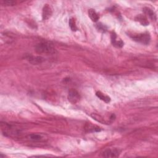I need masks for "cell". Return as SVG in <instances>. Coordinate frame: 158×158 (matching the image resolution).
I'll return each instance as SVG.
<instances>
[{
  "label": "cell",
  "mask_w": 158,
  "mask_h": 158,
  "mask_svg": "<svg viewBox=\"0 0 158 158\" xmlns=\"http://www.w3.org/2000/svg\"><path fill=\"white\" fill-rule=\"evenodd\" d=\"M35 51L38 54H53L56 53V50L53 45L48 42H41L35 47Z\"/></svg>",
  "instance_id": "obj_1"
},
{
  "label": "cell",
  "mask_w": 158,
  "mask_h": 158,
  "mask_svg": "<svg viewBox=\"0 0 158 158\" xmlns=\"http://www.w3.org/2000/svg\"><path fill=\"white\" fill-rule=\"evenodd\" d=\"M131 37L134 41L142 43L143 44H148L151 41L150 35L148 32L135 35L132 36Z\"/></svg>",
  "instance_id": "obj_2"
},
{
  "label": "cell",
  "mask_w": 158,
  "mask_h": 158,
  "mask_svg": "<svg viewBox=\"0 0 158 158\" xmlns=\"http://www.w3.org/2000/svg\"><path fill=\"white\" fill-rule=\"evenodd\" d=\"M81 96L77 90L71 89L68 93V99L72 104H76L81 100Z\"/></svg>",
  "instance_id": "obj_3"
},
{
  "label": "cell",
  "mask_w": 158,
  "mask_h": 158,
  "mask_svg": "<svg viewBox=\"0 0 158 158\" xmlns=\"http://www.w3.org/2000/svg\"><path fill=\"white\" fill-rule=\"evenodd\" d=\"M120 154V151L117 149H108L102 153V156L105 157H117Z\"/></svg>",
  "instance_id": "obj_4"
},
{
  "label": "cell",
  "mask_w": 158,
  "mask_h": 158,
  "mask_svg": "<svg viewBox=\"0 0 158 158\" xmlns=\"http://www.w3.org/2000/svg\"><path fill=\"white\" fill-rule=\"evenodd\" d=\"M53 14V11L51 7L48 5H45L43 9L42 18L43 20H47L51 17Z\"/></svg>",
  "instance_id": "obj_5"
},
{
  "label": "cell",
  "mask_w": 158,
  "mask_h": 158,
  "mask_svg": "<svg viewBox=\"0 0 158 158\" xmlns=\"http://www.w3.org/2000/svg\"><path fill=\"white\" fill-rule=\"evenodd\" d=\"M27 59L32 64L34 65H38L41 64L44 61V58L41 56H29Z\"/></svg>",
  "instance_id": "obj_6"
},
{
  "label": "cell",
  "mask_w": 158,
  "mask_h": 158,
  "mask_svg": "<svg viewBox=\"0 0 158 158\" xmlns=\"http://www.w3.org/2000/svg\"><path fill=\"white\" fill-rule=\"evenodd\" d=\"M111 41L113 46L117 48H122L123 46V42L121 40H117V35L114 32L111 33Z\"/></svg>",
  "instance_id": "obj_7"
},
{
  "label": "cell",
  "mask_w": 158,
  "mask_h": 158,
  "mask_svg": "<svg viewBox=\"0 0 158 158\" xmlns=\"http://www.w3.org/2000/svg\"><path fill=\"white\" fill-rule=\"evenodd\" d=\"M143 13L144 14V16L147 17H148L151 20H156V16L154 13V11L150 9V8L145 7L143 8Z\"/></svg>",
  "instance_id": "obj_8"
},
{
  "label": "cell",
  "mask_w": 158,
  "mask_h": 158,
  "mask_svg": "<svg viewBox=\"0 0 158 158\" xmlns=\"http://www.w3.org/2000/svg\"><path fill=\"white\" fill-rule=\"evenodd\" d=\"M85 130L87 132H98L101 131V129L99 127L95 126L91 123L86 124L85 126Z\"/></svg>",
  "instance_id": "obj_9"
},
{
  "label": "cell",
  "mask_w": 158,
  "mask_h": 158,
  "mask_svg": "<svg viewBox=\"0 0 158 158\" xmlns=\"http://www.w3.org/2000/svg\"><path fill=\"white\" fill-rule=\"evenodd\" d=\"M135 20L139 22L142 26H148L150 24L148 18L143 14L138 15L136 17H135Z\"/></svg>",
  "instance_id": "obj_10"
},
{
  "label": "cell",
  "mask_w": 158,
  "mask_h": 158,
  "mask_svg": "<svg viewBox=\"0 0 158 158\" xmlns=\"http://www.w3.org/2000/svg\"><path fill=\"white\" fill-rule=\"evenodd\" d=\"M88 13V16H89L90 18L91 19V20L93 22H95L99 20V15L97 14V13L94 9H89Z\"/></svg>",
  "instance_id": "obj_11"
},
{
  "label": "cell",
  "mask_w": 158,
  "mask_h": 158,
  "mask_svg": "<svg viewBox=\"0 0 158 158\" xmlns=\"http://www.w3.org/2000/svg\"><path fill=\"white\" fill-rule=\"evenodd\" d=\"M96 95L98 98H99L101 100L103 101L104 102H105L106 103H108L111 101V98L108 96L105 95V94H103V93H101V92H97L96 93Z\"/></svg>",
  "instance_id": "obj_12"
},
{
  "label": "cell",
  "mask_w": 158,
  "mask_h": 158,
  "mask_svg": "<svg viewBox=\"0 0 158 158\" xmlns=\"http://www.w3.org/2000/svg\"><path fill=\"white\" fill-rule=\"evenodd\" d=\"M69 27L71 29L72 31L73 32H75L78 30V28L76 26V22H75V20L74 18H71L69 21Z\"/></svg>",
  "instance_id": "obj_13"
},
{
  "label": "cell",
  "mask_w": 158,
  "mask_h": 158,
  "mask_svg": "<svg viewBox=\"0 0 158 158\" xmlns=\"http://www.w3.org/2000/svg\"><path fill=\"white\" fill-rule=\"evenodd\" d=\"M29 138L30 140H35V141H38V140H40L41 139V135L39 134H35V133H33L29 135Z\"/></svg>",
  "instance_id": "obj_14"
},
{
  "label": "cell",
  "mask_w": 158,
  "mask_h": 158,
  "mask_svg": "<svg viewBox=\"0 0 158 158\" xmlns=\"http://www.w3.org/2000/svg\"><path fill=\"white\" fill-rule=\"evenodd\" d=\"M96 27H97V29H98L99 31H102V32H105V31H106V30H107L106 27L105 26L103 25V24H101V23L98 24L96 25Z\"/></svg>",
  "instance_id": "obj_15"
},
{
  "label": "cell",
  "mask_w": 158,
  "mask_h": 158,
  "mask_svg": "<svg viewBox=\"0 0 158 158\" xmlns=\"http://www.w3.org/2000/svg\"><path fill=\"white\" fill-rule=\"evenodd\" d=\"M4 4L6 6H13L16 5V2L12 0H7V1H3Z\"/></svg>",
  "instance_id": "obj_16"
}]
</instances>
